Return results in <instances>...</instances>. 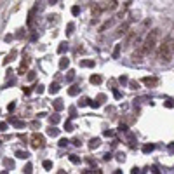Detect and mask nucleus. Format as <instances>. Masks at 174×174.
<instances>
[{"mask_svg":"<svg viewBox=\"0 0 174 174\" xmlns=\"http://www.w3.org/2000/svg\"><path fill=\"white\" fill-rule=\"evenodd\" d=\"M28 78H30V80H33V78H35V73H33V71H30V75H28Z\"/></svg>","mask_w":174,"mask_h":174,"instance_id":"obj_47","label":"nucleus"},{"mask_svg":"<svg viewBox=\"0 0 174 174\" xmlns=\"http://www.w3.org/2000/svg\"><path fill=\"white\" fill-rule=\"evenodd\" d=\"M117 159H119L120 162H124V159H125V155H124V153H119V155H117Z\"/></svg>","mask_w":174,"mask_h":174,"instance_id":"obj_42","label":"nucleus"},{"mask_svg":"<svg viewBox=\"0 0 174 174\" xmlns=\"http://www.w3.org/2000/svg\"><path fill=\"white\" fill-rule=\"evenodd\" d=\"M73 28H75V24H73V23H68V26H66V35H71V33H73Z\"/></svg>","mask_w":174,"mask_h":174,"instance_id":"obj_27","label":"nucleus"},{"mask_svg":"<svg viewBox=\"0 0 174 174\" xmlns=\"http://www.w3.org/2000/svg\"><path fill=\"white\" fill-rule=\"evenodd\" d=\"M23 92H24V94H30V92H31V89H30V87H23Z\"/></svg>","mask_w":174,"mask_h":174,"instance_id":"obj_44","label":"nucleus"},{"mask_svg":"<svg viewBox=\"0 0 174 174\" xmlns=\"http://www.w3.org/2000/svg\"><path fill=\"white\" fill-rule=\"evenodd\" d=\"M78 92H80V87H78V85H71V87L68 89V94H70V96H77Z\"/></svg>","mask_w":174,"mask_h":174,"instance_id":"obj_14","label":"nucleus"},{"mask_svg":"<svg viewBox=\"0 0 174 174\" xmlns=\"http://www.w3.org/2000/svg\"><path fill=\"white\" fill-rule=\"evenodd\" d=\"M113 96H115V98H117V99H120V98H122V94H120V92H119V91H117V89H115V91H113Z\"/></svg>","mask_w":174,"mask_h":174,"instance_id":"obj_40","label":"nucleus"},{"mask_svg":"<svg viewBox=\"0 0 174 174\" xmlns=\"http://www.w3.org/2000/svg\"><path fill=\"white\" fill-rule=\"evenodd\" d=\"M35 91H37L38 94H42V92H44V85H42V84H38V85H35Z\"/></svg>","mask_w":174,"mask_h":174,"instance_id":"obj_34","label":"nucleus"},{"mask_svg":"<svg viewBox=\"0 0 174 174\" xmlns=\"http://www.w3.org/2000/svg\"><path fill=\"white\" fill-rule=\"evenodd\" d=\"M47 134H49V136H52V138H56V136L59 134V131H58L56 127H52V125H51V127L47 129Z\"/></svg>","mask_w":174,"mask_h":174,"instance_id":"obj_18","label":"nucleus"},{"mask_svg":"<svg viewBox=\"0 0 174 174\" xmlns=\"http://www.w3.org/2000/svg\"><path fill=\"white\" fill-rule=\"evenodd\" d=\"M19 139H21V141H24V143H26V136H24V134H19Z\"/></svg>","mask_w":174,"mask_h":174,"instance_id":"obj_49","label":"nucleus"},{"mask_svg":"<svg viewBox=\"0 0 174 174\" xmlns=\"http://www.w3.org/2000/svg\"><path fill=\"white\" fill-rule=\"evenodd\" d=\"M94 64H96L94 59H82V61H80V66H82V68H92Z\"/></svg>","mask_w":174,"mask_h":174,"instance_id":"obj_9","label":"nucleus"},{"mask_svg":"<svg viewBox=\"0 0 174 174\" xmlns=\"http://www.w3.org/2000/svg\"><path fill=\"white\" fill-rule=\"evenodd\" d=\"M0 145H2V141H0Z\"/></svg>","mask_w":174,"mask_h":174,"instance_id":"obj_51","label":"nucleus"},{"mask_svg":"<svg viewBox=\"0 0 174 174\" xmlns=\"http://www.w3.org/2000/svg\"><path fill=\"white\" fill-rule=\"evenodd\" d=\"M78 12H80V7H78V5H73V7H71V14H73V16H77Z\"/></svg>","mask_w":174,"mask_h":174,"instance_id":"obj_31","label":"nucleus"},{"mask_svg":"<svg viewBox=\"0 0 174 174\" xmlns=\"http://www.w3.org/2000/svg\"><path fill=\"white\" fill-rule=\"evenodd\" d=\"M56 2H58V0H49V3H56Z\"/></svg>","mask_w":174,"mask_h":174,"instance_id":"obj_50","label":"nucleus"},{"mask_svg":"<svg viewBox=\"0 0 174 174\" xmlns=\"http://www.w3.org/2000/svg\"><path fill=\"white\" fill-rule=\"evenodd\" d=\"M119 82H120V84H127V82H129V78H127L125 75H122V77L119 78Z\"/></svg>","mask_w":174,"mask_h":174,"instance_id":"obj_36","label":"nucleus"},{"mask_svg":"<svg viewBox=\"0 0 174 174\" xmlns=\"http://www.w3.org/2000/svg\"><path fill=\"white\" fill-rule=\"evenodd\" d=\"M91 10H92V17H98V16L103 12L101 5H98V3H92V5H91Z\"/></svg>","mask_w":174,"mask_h":174,"instance_id":"obj_8","label":"nucleus"},{"mask_svg":"<svg viewBox=\"0 0 174 174\" xmlns=\"http://www.w3.org/2000/svg\"><path fill=\"white\" fill-rule=\"evenodd\" d=\"M59 89H61V87H59V84H56V82H54V84H51L49 92H51V94H56V92H59Z\"/></svg>","mask_w":174,"mask_h":174,"instance_id":"obj_16","label":"nucleus"},{"mask_svg":"<svg viewBox=\"0 0 174 174\" xmlns=\"http://www.w3.org/2000/svg\"><path fill=\"white\" fill-rule=\"evenodd\" d=\"M49 122H51V125H56V124L59 122V115H51V117H49Z\"/></svg>","mask_w":174,"mask_h":174,"instance_id":"obj_23","label":"nucleus"},{"mask_svg":"<svg viewBox=\"0 0 174 174\" xmlns=\"http://www.w3.org/2000/svg\"><path fill=\"white\" fill-rule=\"evenodd\" d=\"M68 143H70V141H68V139H64V138H63V139H59V146H61V148L68 146Z\"/></svg>","mask_w":174,"mask_h":174,"instance_id":"obj_32","label":"nucleus"},{"mask_svg":"<svg viewBox=\"0 0 174 174\" xmlns=\"http://www.w3.org/2000/svg\"><path fill=\"white\" fill-rule=\"evenodd\" d=\"M143 56H145V52H143L141 45H138V49L132 52V59H134V61H141V59H143Z\"/></svg>","mask_w":174,"mask_h":174,"instance_id":"obj_7","label":"nucleus"},{"mask_svg":"<svg viewBox=\"0 0 174 174\" xmlns=\"http://www.w3.org/2000/svg\"><path fill=\"white\" fill-rule=\"evenodd\" d=\"M14 108H16V103H9V106H7V110H9V112H12Z\"/></svg>","mask_w":174,"mask_h":174,"instance_id":"obj_41","label":"nucleus"},{"mask_svg":"<svg viewBox=\"0 0 174 174\" xmlns=\"http://www.w3.org/2000/svg\"><path fill=\"white\" fill-rule=\"evenodd\" d=\"M141 82H143L146 87H157V85H159V78H157V77H145Z\"/></svg>","mask_w":174,"mask_h":174,"instance_id":"obj_4","label":"nucleus"},{"mask_svg":"<svg viewBox=\"0 0 174 174\" xmlns=\"http://www.w3.org/2000/svg\"><path fill=\"white\" fill-rule=\"evenodd\" d=\"M112 23H113V21H112V19H110V21H106V23H105V24H101V26H99V31H105V30H106V28H110V26H112Z\"/></svg>","mask_w":174,"mask_h":174,"instance_id":"obj_26","label":"nucleus"},{"mask_svg":"<svg viewBox=\"0 0 174 174\" xmlns=\"http://www.w3.org/2000/svg\"><path fill=\"white\" fill-rule=\"evenodd\" d=\"M42 166H44V169H47V171H49V169H52V162H51V160H44V162H42Z\"/></svg>","mask_w":174,"mask_h":174,"instance_id":"obj_28","label":"nucleus"},{"mask_svg":"<svg viewBox=\"0 0 174 174\" xmlns=\"http://www.w3.org/2000/svg\"><path fill=\"white\" fill-rule=\"evenodd\" d=\"M16 54H17V52H16V51H12V52H10V54H9V56H7L5 59H3V64H9V63H10V61H12V59L16 58Z\"/></svg>","mask_w":174,"mask_h":174,"instance_id":"obj_17","label":"nucleus"},{"mask_svg":"<svg viewBox=\"0 0 174 174\" xmlns=\"http://www.w3.org/2000/svg\"><path fill=\"white\" fill-rule=\"evenodd\" d=\"M16 157H17V159H23V160H26L30 155H28V152H21V150H17V152H16Z\"/></svg>","mask_w":174,"mask_h":174,"instance_id":"obj_19","label":"nucleus"},{"mask_svg":"<svg viewBox=\"0 0 174 174\" xmlns=\"http://www.w3.org/2000/svg\"><path fill=\"white\" fill-rule=\"evenodd\" d=\"M33 14H35V9H31V10H30V14H28V26H31V24H33Z\"/></svg>","mask_w":174,"mask_h":174,"instance_id":"obj_25","label":"nucleus"},{"mask_svg":"<svg viewBox=\"0 0 174 174\" xmlns=\"http://www.w3.org/2000/svg\"><path fill=\"white\" fill-rule=\"evenodd\" d=\"M155 150V145H145L143 146V153H152Z\"/></svg>","mask_w":174,"mask_h":174,"instance_id":"obj_22","label":"nucleus"},{"mask_svg":"<svg viewBox=\"0 0 174 174\" xmlns=\"http://www.w3.org/2000/svg\"><path fill=\"white\" fill-rule=\"evenodd\" d=\"M73 78H75V71H73V70H70V71H68V75H66V80H68V82H71Z\"/></svg>","mask_w":174,"mask_h":174,"instance_id":"obj_29","label":"nucleus"},{"mask_svg":"<svg viewBox=\"0 0 174 174\" xmlns=\"http://www.w3.org/2000/svg\"><path fill=\"white\" fill-rule=\"evenodd\" d=\"M99 145H101V139H99V138H92V139L89 141V148H91V150H94V148H98Z\"/></svg>","mask_w":174,"mask_h":174,"instance_id":"obj_10","label":"nucleus"},{"mask_svg":"<svg viewBox=\"0 0 174 174\" xmlns=\"http://www.w3.org/2000/svg\"><path fill=\"white\" fill-rule=\"evenodd\" d=\"M129 28H131V21H125L124 24H120V26L117 28V37H122V35H125Z\"/></svg>","mask_w":174,"mask_h":174,"instance_id":"obj_5","label":"nucleus"},{"mask_svg":"<svg viewBox=\"0 0 174 174\" xmlns=\"http://www.w3.org/2000/svg\"><path fill=\"white\" fill-rule=\"evenodd\" d=\"M63 108H64L63 99H56V101H54V110H56V112H61Z\"/></svg>","mask_w":174,"mask_h":174,"instance_id":"obj_15","label":"nucleus"},{"mask_svg":"<svg viewBox=\"0 0 174 174\" xmlns=\"http://www.w3.org/2000/svg\"><path fill=\"white\" fill-rule=\"evenodd\" d=\"M159 37H160V30L159 28H155V30H152L148 35H146V38H145V42L141 44V49H143V52H145V56L146 54H150L155 47H157V40H159Z\"/></svg>","mask_w":174,"mask_h":174,"instance_id":"obj_1","label":"nucleus"},{"mask_svg":"<svg viewBox=\"0 0 174 174\" xmlns=\"http://www.w3.org/2000/svg\"><path fill=\"white\" fill-rule=\"evenodd\" d=\"M136 40V31H131L127 37H125V42H124V47L127 49V47H131V44Z\"/></svg>","mask_w":174,"mask_h":174,"instance_id":"obj_6","label":"nucleus"},{"mask_svg":"<svg viewBox=\"0 0 174 174\" xmlns=\"http://www.w3.org/2000/svg\"><path fill=\"white\" fill-rule=\"evenodd\" d=\"M0 131H7V122H0Z\"/></svg>","mask_w":174,"mask_h":174,"instance_id":"obj_38","label":"nucleus"},{"mask_svg":"<svg viewBox=\"0 0 174 174\" xmlns=\"http://www.w3.org/2000/svg\"><path fill=\"white\" fill-rule=\"evenodd\" d=\"M103 134H105V136H112V134H113V132H112V131H108V129H106V131H105V132H103Z\"/></svg>","mask_w":174,"mask_h":174,"instance_id":"obj_48","label":"nucleus"},{"mask_svg":"<svg viewBox=\"0 0 174 174\" xmlns=\"http://www.w3.org/2000/svg\"><path fill=\"white\" fill-rule=\"evenodd\" d=\"M89 82H91V84H94V85H99V84L103 82V78H101L99 75H91V78H89Z\"/></svg>","mask_w":174,"mask_h":174,"instance_id":"obj_11","label":"nucleus"},{"mask_svg":"<svg viewBox=\"0 0 174 174\" xmlns=\"http://www.w3.org/2000/svg\"><path fill=\"white\" fill-rule=\"evenodd\" d=\"M45 145V138L42 136V134H38V132H33L31 134V146L35 148V150H38V148H42Z\"/></svg>","mask_w":174,"mask_h":174,"instance_id":"obj_3","label":"nucleus"},{"mask_svg":"<svg viewBox=\"0 0 174 174\" xmlns=\"http://www.w3.org/2000/svg\"><path fill=\"white\" fill-rule=\"evenodd\" d=\"M73 145H75V146H80V139H78V138H75V139H73Z\"/></svg>","mask_w":174,"mask_h":174,"instance_id":"obj_45","label":"nucleus"},{"mask_svg":"<svg viewBox=\"0 0 174 174\" xmlns=\"http://www.w3.org/2000/svg\"><path fill=\"white\" fill-rule=\"evenodd\" d=\"M68 64H70V59H68V58H61V59H59V70L68 68Z\"/></svg>","mask_w":174,"mask_h":174,"instance_id":"obj_12","label":"nucleus"},{"mask_svg":"<svg viewBox=\"0 0 174 174\" xmlns=\"http://www.w3.org/2000/svg\"><path fill=\"white\" fill-rule=\"evenodd\" d=\"M129 87L136 91V89H139V82L138 80H129Z\"/></svg>","mask_w":174,"mask_h":174,"instance_id":"obj_24","label":"nucleus"},{"mask_svg":"<svg viewBox=\"0 0 174 174\" xmlns=\"http://www.w3.org/2000/svg\"><path fill=\"white\" fill-rule=\"evenodd\" d=\"M174 44V40L171 38V37H167L164 42H162V45L159 47V59L160 61H171V51H173V45Z\"/></svg>","mask_w":174,"mask_h":174,"instance_id":"obj_2","label":"nucleus"},{"mask_svg":"<svg viewBox=\"0 0 174 174\" xmlns=\"http://www.w3.org/2000/svg\"><path fill=\"white\" fill-rule=\"evenodd\" d=\"M12 40V35H5V42H10Z\"/></svg>","mask_w":174,"mask_h":174,"instance_id":"obj_46","label":"nucleus"},{"mask_svg":"<svg viewBox=\"0 0 174 174\" xmlns=\"http://www.w3.org/2000/svg\"><path fill=\"white\" fill-rule=\"evenodd\" d=\"M64 51H68V44H66V42H61V44H59V47H58V52H59V54H63Z\"/></svg>","mask_w":174,"mask_h":174,"instance_id":"obj_20","label":"nucleus"},{"mask_svg":"<svg viewBox=\"0 0 174 174\" xmlns=\"http://www.w3.org/2000/svg\"><path fill=\"white\" fill-rule=\"evenodd\" d=\"M70 160H71L73 164H80V159H78L77 155H70Z\"/></svg>","mask_w":174,"mask_h":174,"instance_id":"obj_33","label":"nucleus"},{"mask_svg":"<svg viewBox=\"0 0 174 174\" xmlns=\"http://www.w3.org/2000/svg\"><path fill=\"white\" fill-rule=\"evenodd\" d=\"M28 63H30V61H28V59H26V61H23V63H21V66H19V70H17V73H19V75H24V71H26V70H28Z\"/></svg>","mask_w":174,"mask_h":174,"instance_id":"obj_13","label":"nucleus"},{"mask_svg":"<svg viewBox=\"0 0 174 174\" xmlns=\"http://www.w3.org/2000/svg\"><path fill=\"white\" fill-rule=\"evenodd\" d=\"M64 129H66L68 132H70V131H73V125H71V122H70V120H68V122L64 124Z\"/></svg>","mask_w":174,"mask_h":174,"instance_id":"obj_35","label":"nucleus"},{"mask_svg":"<svg viewBox=\"0 0 174 174\" xmlns=\"http://www.w3.org/2000/svg\"><path fill=\"white\" fill-rule=\"evenodd\" d=\"M23 171H24L26 174H28V173H31V164H26V167H24Z\"/></svg>","mask_w":174,"mask_h":174,"instance_id":"obj_39","label":"nucleus"},{"mask_svg":"<svg viewBox=\"0 0 174 174\" xmlns=\"http://www.w3.org/2000/svg\"><path fill=\"white\" fill-rule=\"evenodd\" d=\"M164 105H166V106H167V108H173V106H174V103H173V101H166V103H164Z\"/></svg>","mask_w":174,"mask_h":174,"instance_id":"obj_43","label":"nucleus"},{"mask_svg":"<svg viewBox=\"0 0 174 174\" xmlns=\"http://www.w3.org/2000/svg\"><path fill=\"white\" fill-rule=\"evenodd\" d=\"M10 122H12L14 127H23V125H24V122H21V120H14V119H12Z\"/></svg>","mask_w":174,"mask_h":174,"instance_id":"obj_30","label":"nucleus"},{"mask_svg":"<svg viewBox=\"0 0 174 174\" xmlns=\"http://www.w3.org/2000/svg\"><path fill=\"white\" fill-rule=\"evenodd\" d=\"M105 99H106V96H105V94H99V96L96 98V101H99V103H103Z\"/></svg>","mask_w":174,"mask_h":174,"instance_id":"obj_37","label":"nucleus"},{"mask_svg":"<svg viewBox=\"0 0 174 174\" xmlns=\"http://www.w3.org/2000/svg\"><path fill=\"white\" fill-rule=\"evenodd\" d=\"M120 49H122V45H115V47H113V52H112V56H113L115 59L120 56Z\"/></svg>","mask_w":174,"mask_h":174,"instance_id":"obj_21","label":"nucleus"}]
</instances>
